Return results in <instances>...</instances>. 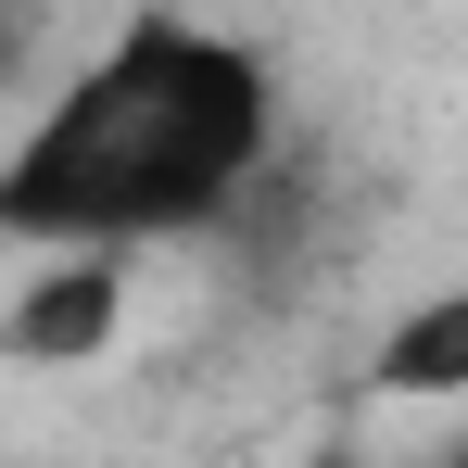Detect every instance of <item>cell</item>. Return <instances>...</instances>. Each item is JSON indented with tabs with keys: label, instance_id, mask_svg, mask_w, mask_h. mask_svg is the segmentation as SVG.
I'll return each instance as SVG.
<instances>
[{
	"label": "cell",
	"instance_id": "obj_1",
	"mask_svg": "<svg viewBox=\"0 0 468 468\" xmlns=\"http://www.w3.org/2000/svg\"><path fill=\"white\" fill-rule=\"evenodd\" d=\"M266 140H279V89L240 38L190 13H127L64 77V101H38V127L0 153V229L51 253L203 229L253 190Z\"/></svg>",
	"mask_w": 468,
	"mask_h": 468
},
{
	"label": "cell",
	"instance_id": "obj_2",
	"mask_svg": "<svg viewBox=\"0 0 468 468\" xmlns=\"http://www.w3.org/2000/svg\"><path fill=\"white\" fill-rule=\"evenodd\" d=\"M114 316H127V253H51L0 316V355L13 367H89L114 342Z\"/></svg>",
	"mask_w": 468,
	"mask_h": 468
},
{
	"label": "cell",
	"instance_id": "obj_3",
	"mask_svg": "<svg viewBox=\"0 0 468 468\" xmlns=\"http://www.w3.org/2000/svg\"><path fill=\"white\" fill-rule=\"evenodd\" d=\"M367 380L405 392V405H468V279L456 292H418V304L380 329V355H367Z\"/></svg>",
	"mask_w": 468,
	"mask_h": 468
},
{
	"label": "cell",
	"instance_id": "obj_4",
	"mask_svg": "<svg viewBox=\"0 0 468 468\" xmlns=\"http://www.w3.org/2000/svg\"><path fill=\"white\" fill-rule=\"evenodd\" d=\"M316 468H355V456H316Z\"/></svg>",
	"mask_w": 468,
	"mask_h": 468
},
{
	"label": "cell",
	"instance_id": "obj_5",
	"mask_svg": "<svg viewBox=\"0 0 468 468\" xmlns=\"http://www.w3.org/2000/svg\"><path fill=\"white\" fill-rule=\"evenodd\" d=\"M443 468H468V443H456V456H443Z\"/></svg>",
	"mask_w": 468,
	"mask_h": 468
}]
</instances>
